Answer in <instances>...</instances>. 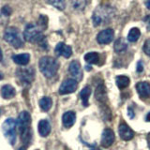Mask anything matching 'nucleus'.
Instances as JSON below:
<instances>
[{
    "mask_svg": "<svg viewBox=\"0 0 150 150\" xmlns=\"http://www.w3.org/2000/svg\"><path fill=\"white\" fill-rule=\"evenodd\" d=\"M69 71L70 75L76 80V81H81L83 79V71H82V68L81 65L78 62L77 60H74L72 62H70L69 67Z\"/></svg>",
    "mask_w": 150,
    "mask_h": 150,
    "instance_id": "nucleus-10",
    "label": "nucleus"
},
{
    "mask_svg": "<svg viewBox=\"0 0 150 150\" xmlns=\"http://www.w3.org/2000/svg\"><path fill=\"white\" fill-rule=\"evenodd\" d=\"M52 103H53V102H52L51 98L43 97L42 98H40V106L42 109V111L48 112L51 109V107H52Z\"/></svg>",
    "mask_w": 150,
    "mask_h": 150,
    "instance_id": "nucleus-26",
    "label": "nucleus"
},
{
    "mask_svg": "<svg viewBox=\"0 0 150 150\" xmlns=\"http://www.w3.org/2000/svg\"><path fill=\"white\" fill-rule=\"evenodd\" d=\"M30 124H31V116L30 114L26 111L22 112L18 116V120H17V125L19 130H23L27 128H30Z\"/></svg>",
    "mask_w": 150,
    "mask_h": 150,
    "instance_id": "nucleus-9",
    "label": "nucleus"
},
{
    "mask_svg": "<svg viewBox=\"0 0 150 150\" xmlns=\"http://www.w3.org/2000/svg\"><path fill=\"white\" fill-rule=\"evenodd\" d=\"M84 60L89 64H98L100 61V54L96 53V52L87 53L84 55Z\"/></svg>",
    "mask_w": 150,
    "mask_h": 150,
    "instance_id": "nucleus-24",
    "label": "nucleus"
},
{
    "mask_svg": "<svg viewBox=\"0 0 150 150\" xmlns=\"http://www.w3.org/2000/svg\"><path fill=\"white\" fill-rule=\"evenodd\" d=\"M21 134V139H22V143L25 145H28L31 143V139H32V130L30 128H27L23 130L20 131Z\"/></svg>",
    "mask_w": 150,
    "mask_h": 150,
    "instance_id": "nucleus-20",
    "label": "nucleus"
},
{
    "mask_svg": "<svg viewBox=\"0 0 150 150\" xmlns=\"http://www.w3.org/2000/svg\"><path fill=\"white\" fill-rule=\"evenodd\" d=\"M91 95V88L89 86H86L84 88H83V90L80 93V97H81L82 100V103L83 106L87 107L88 106V98Z\"/></svg>",
    "mask_w": 150,
    "mask_h": 150,
    "instance_id": "nucleus-23",
    "label": "nucleus"
},
{
    "mask_svg": "<svg viewBox=\"0 0 150 150\" xmlns=\"http://www.w3.org/2000/svg\"><path fill=\"white\" fill-rule=\"evenodd\" d=\"M75 120H76V115H75L74 112H66L62 116V121H63V125L65 128H71L74 125Z\"/></svg>",
    "mask_w": 150,
    "mask_h": 150,
    "instance_id": "nucleus-15",
    "label": "nucleus"
},
{
    "mask_svg": "<svg viewBox=\"0 0 150 150\" xmlns=\"http://www.w3.org/2000/svg\"><path fill=\"white\" fill-rule=\"evenodd\" d=\"M11 58L14 63H16L20 66H25L28 64V62H29V60H30V54L26 53L13 54Z\"/></svg>",
    "mask_w": 150,
    "mask_h": 150,
    "instance_id": "nucleus-16",
    "label": "nucleus"
},
{
    "mask_svg": "<svg viewBox=\"0 0 150 150\" xmlns=\"http://www.w3.org/2000/svg\"><path fill=\"white\" fill-rule=\"evenodd\" d=\"M115 14V8L109 5H100L93 12L92 21L95 26L101 25V23H109Z\"/></svg>",
    "mask_w": 150,
    "mask_h": 150,
    "instance_id": "nucleus-2",
    "label": "nucleus"
},
{
    "mask_svg": "<svg viewBox=\"0 0 150 150\" xmlns=\"http://www.w3.org/2000/svg\"><path fill=\"white\" fill-rule=\"evenodd\" d=\"M145 6L148 9H150V0H145Z\"/></svg>",
    "mask_w": 150,
    "mask_h": 150,
    "instance_id": "nucleus-35",
    "label": "nucleus"
},
{
    "mask_svg": "<svg viewBox=\"0 0 150 150\" xmlns=\"http://www.w3.org/2000/svg\"><path fill=\"white\" fill-rule=\"evenodd\" d=\"M45 1L48 4L52 5L53 7L59 9V11H64L66 8L65 0H45Z\"/></svg>",
    "mask_w": 150,
    "mask_h": 150,
    "instance_id": "nucleus-28",
    "label": "nucleus"
},
{
    "mask_svg": "<svg viewBox=\"0 0 150 150\" xmlns=\"http://www.w3.org/2000/svg\"><path fill=\"white\" fill-rule=\"evenodd\" d=\"M146 140H147V144H148V147L150 149V133L147 134V137H146Z\"/></svg>",
    "mask_w": 150,
    "mask_h": 150,
    "instance_id": "nucleus-36",
    "label": "nucleus"
},
{
    "mask_svg": "<svg viewBox=\"0 0 150 150\" xmlns=\"http://www.w3.org/2000/svg\"><path fill=\"white\" fill-rule=\"evenodd\" d=\"M40 28L34 25V23H29L27 25L25 31H23V39L26 41L31 42V43H38L43 49H48V44H47L46 38L44 37L43 33Z\"/></svg>",
    "mask_w": 150,
    "mask_h": 150,
    "instance_id": "nucleus-1",
    "label": "nucleus"
},
{
    "mask_svg": "<svg viewBox=\"0 0 150 150\" xmlns=\"http://www.w3.org/2000/svg\"><path fill=\"white\" fill-rule=\"evenodd\" d=\"M12 11L11 7L8 6H4L1 9V13H2V16H6V17H8L9 15L11 14Z\"/></svg>",
    "mask_w": 150,
    "mask_h": 150,
    "instance_id": "nucleus-30",
    "label": "nucleus"
},
{
    "mask_svg": "<svg viewBox=\"0 0 150 150\" xmlns=\"http://www.w3.org/2000/svg\"><path fill=\"white\" fill-rule=\"evenodd\" d=\"M54 52L58 56H63L65 58H69L72 54L71 47L65 44L64 42H59V43L56 45Z\"/></svg>",
    "mask_w": 150,
    "mask_h": 150,
    "instance_id": "nucleus-12",
    "label": "nucleus"
},
{
    "mask_svg": "<svg viewBox=\"0 0 150 150\" xmlns=\"http://www.w3.org/2000/svg\"><path fill=\"white\" fill-rule=\"evenodd\" d=\"M136 90L141 98H148L150 96V83L147 82H140L136 84Z\"/></svg>",
    "mask_w": 150,
    "mask_h": 150,
    "instance_id": "nucleus-14",
    "label": "nucleus"
},
{
    "mask_svg": "<svg viewBox=\"0 0 150 150\" xmlns=\"http://www.w3.org/2000/svg\"><path fill=\"white\" fill-rule=\"evenodd\" d=\"M115 142V133L111 129H105L101 135V145L103 147H109Z\"/></svg>",
    "mask_w": 150,
    "mask_h": 150,
    "instance_id": "nucleus-13",
    "label": "nucleus"
},
{
    "mask_svg": "<svg viewBox=\"0 0 150 150\" xmlns=\"http://www.w3.org/2000/svg\"><path fill=\"white\" fill-rule=\"evenodd\" d=\"M114 49L115 53H123L127 49H128V42L124 39V38H119L115 41L114 44Z\"/></svg>",
    "mask_w": 150,
    "mask_h": 150,
    "instance_id": "nucleus-19",
    "label": "nucleus"
},
{
    "mask_svg": "<svg viewBox=\"0 0 150 150\" xmlns=\"http://www.w3.org/2000/svg\"><path fill=\"white\" fill-rule=\"evenodd\" d=\"M40 70L46 78H52L57 73L59 63L52 56H43L40 60Z\"/></svg>",
    "mask_w": 150,
    "mask_h": 150,
    "instance_id": "nucleus-3",
    "label": "nucleus"
},
{
    "mask_svg": "<svg viewBox=\"0 0 150 150\" xmlns=\"http://www.w3.org/2000/svg\"><path fill=\"white\" fill-rule=\"evenodd\" d=\"M16 75L22 83L29 84L33 82V80L35 78V70L32 68L18 69L16 71Z\"/></svg>",
    "mask_w": 150,
    "mask_h": 150,
    "instance_id": "nucleus-6",
    "label": "nucleus"
},
{
    "mask_svg": "<svg viewBox=\"0 0 150 150\" xmlns=\"http://www.w3.org/2000/svg\"><path fill=\"white\" fill-rule=\"evenodd\" d=\"M38 128H39V132L42 137H46L51 132V125L47 120H40Z\"/></svg>",
    "mask_w": 150,
    "mask_h": 150,
    "instance_id": "nucleus-18",
    "label": "nucleus"
},
{
    "mask_svg": "<svg viewBox=\"0 0 150 150\" xmlns=\"http://www.w3.org/2000/svg\"><path fill=\"white\" fill-rule=\"evenodd\" d=\"M17 150H26V148L25 146H22V147H20V148L17 149Z\"/></svg>",
    "mask_w": 150,
    "mask_h": 150,
    "instance_id": "nucleus-38",
    "label": "nucleus"
},
{
    "mask_svg": "<svg viewBox=\"0 0 150 150\" xmlns=\"http://www.w3.org/2000/svg\"><path fill=\"white\" fill-rule=\"evenodd\" d=\"M95 97L98 101L105 102V100H106V89H105L103 84H100V86H98L96 88Z\"/></svg>",
    "mask_w": 150,
    "mask_h": 150,
    "instance_id": "nucleus-22",
    "label": "nucleus"
},
{
    "mask_svg": "<svg viewBox=\"0 0 150 150\" xmlns=\"http://www.w3.org/2000/svg\"><path fill=\"white\" fill-rule=\"evenodd\" d=\"M16 91L14 89L13 86H11V84H5L1 88V95L6 100H9V98H12L15 96Z\"/></svg>",
    "mask_w": 150,
    "mask_h": 150,
    "instance_id": "nucleus-17",
    "label": "nucleus"
},
{
    "mask_svg": "<svg viewBox=\"0 0 150 150\" xmlns=\"http://www.w3.org/2000/svg\"><path fill=\"white\" fill-rule=\"evenodd\" d=\"M144 23L145 25H146V29L150 32V15H147L144 18Z\"/></svg>",
    "mask_w": 150,
    "mask_h": 150,
    "instance_id": "nucleus-32",
    "label": "nucleus"
},
{
    "mask_svg": "<svg viewBox=\"0 0 150 150\" xmlns=\"http://www.w3.org/2000/svg\"><path fill=\"white\" fill-rule=\"evenodd\" d=\"M38 26H39L41 30H45L48 27V17L46 15H40L38 20Z\"/></svg>",
    "mask_w": 150,
    "mask_h": 150,
    "instance_id": "nucleus-29",
    "label": "nucleus"
},
{
    "mask_svg": "<svg viewBox=\"0 0 150 150\" xmlns=\"http://www.w3.org/2000/svg\"><path fill=\"white\" fill-rule=\"evenodd\" d=\"M4 40L8 44H11L16 49L22 48L23 46V40L21 35V32L16 27L13 26L7 27L4 32Z\"/></svg>",
    "mask_w": 150,
    "mask_h": 150,
    "instance_id": "nucleus-4",
    "label": "nucleus"
},
{
    "mask_svg": "<svg viewBox=\"0 0 150 150\" xmlns=\"http://www.w3.org/2000/svg\"><path fill=\"white\" fill-rule=\"evenodd\" d=\"M118 132H119V136L121 137V139H123L124 141L131 140L134 137L133 130L131 129L126 123H124V122H122V123L119 124Z\"/></svg>",
    "mask_w": 150,
    "mask_h": 150,
    "instance_id": "nucleus-11",
    "label": "nucleus"
},
{
    "mask_svg": "<svg viewBox=\"0 0 150 150\" xmlns=\"http://www.w3.org/2000/svg\"><path fill=\"white\" fill-rule=\"evenodd\" d=\"M140 36H141V32H140L139 28L133 27L129 30V34H128V40L129 42H135L138 40Z\"/></svg>",
    "mask_w": 150,
    "mask_h": 150,
    "instance_id": "nucleus-25",
    "label": "nucleus"
},
{
    "mask_svg": "<svg viewBox=\"0 0 150 150\" xmlns=\"http://www.w3.org/2000/svg\"><path fill=\"white\" fill-rule=\"evenodd\" d=\"M144 70V66H143V63H142V61H139V62L137 63V71L140 73V72H142Z\"/></svg>",
    "mask_w": 150,
    "mask_h": 150,
    "instance_id": "nucleus-33",
    "label": "nucleus"
},
{
    "mask_svg": "<svg viewBox=\"0 0 150 150\" xmlns=\"http://www.w3.org/2000/svg\"><path fill=\"white\" fill-rule=\"evenodd\" d=\"M70 4L75 11H83L86 6V0H70Z\"/></svg>",
    "mask_w": 150,
    "mask_h": 150,
    "instance_id": "nucleus-27",
    "label": "nucleus"
},
{
    "mask_svg": "<svg viewBox=\"0 0 150 150\" xmlns=\"http://www.w3.org/2000/svg\"><path fill=\"white\" fill-rule=\"evenodd\" d=\"M116 86H118L119 89H124L126 87L129 86V84L130 83V80L128 76H125V75H119V76L116 77Z\"/></svg>",
    "mask_w": 150,
    "mask_h": 150,
    "instance_id": "nucleus-21",
    "label": "nucleus"
},
{
    "mask_svg": "<svg viewBox=\"0 0 150 150\" xmlns=\"http://www.w3.org/2000/svg\"><path fill=\"white\" fill-rule=\"evenodd\" d=\"M115 37V32L111 28H107L100 31L97 36V41L100 44H109L112 41Z\"/></svg>",
    "mask_w": 150,
    "mask_h": 150,
    "instance_id": "nucleus-8",
    "label": "nucleus"
},
{
    "mask_svg": "<svg viewBox=\"0 0 150 150\" xmlns=\"http://www.w3.org/2000/svg\"><path fill=\"white\" fill-rule=\"evenodd\" d=\"M98 150H100V149H98Z\"/></svg>",
    "mask_w": 150,
    "mask_h": 150,
    "instance_id": "nucleus-40",
    "label": "nucleus"
},
{
    "mask_svg": "<svg viewBox=\"0 0 150 150\" xmlns=\"http://www.w3.org/2000/svg\"><path fill=\"white\" fill-rule=\"evenodd\" d=\"M78 87V81L75 79H67L61 83L59 87L60 95H66V94L73 93Z\"/></svg>",
    "mask_w": 150,
    "mask_h": 150,
    "instance_id": "nucleus-7",
    "label": "nucleus"
},
{
    "mask_svg": "<svg viewBox=\"0 0 150 150\" xmlns=\"http://www.w3.org/2000/svg\"><path fill=\"white\" fill-rule=\"evenodd\" d=\"M128 115L130 117V118H133L134 117V112H133V110L131 109V108H129L128 109Z\"/></svg>",
    "mask_w": 150,
    "mask_h": 150,
    "instance_id": "nucleus-34",
    "label": "nucleus"
},
{
    "mask_svg": "<svg viewBox=\"0 0 150 150\" xmlns=\"http://www.w3.org/2000/svg\"><path fill=\"white\" fill-rule=\"evenodd\" d=\"M143 49H144V54H147L148 56H150V39H148V40H145L144 44V47H143Z\"/></svg>",
    "mask_w": 150,
    "mask_h": 150,
    "instance_id": "nucleus-31",
    "label": "nucleus"
},
{
    "mask_svg": "<svg viewBox=\"0 0 150 150\" xmlns=\"http://www.w3.org/2000/svg\"><path fill=\"white\" fill-rule=\"evenodd\" d=\"M86 69H87V70H90V69H91V67H88V66H86Z\"/></svg>",
    "mask_w": 150,
    "mask_h": 150,
    "instance_id": "nucleus-39",
    "label": "nucleus"
},
{
    "mask_svg": "<svg viewBox=\"0 0 150 150\" xmlns=\"http://www.w3.org/2000/svg\"><path fill=\"white\" fill-rule=\"evenodd\" d=\"M3 132L11 144L16 142V123L12 118H8L3 123Z\"/></svg>",
    "mask_w": 150,
    "mask_h": 150,
    "instance_id": "nucleus-5",
    "label": "nucleus"
},
{
    "mask_svg": "<svg viewBox=\"0 0 150 150\" xmlns=\"http://www.w3.org/2000/svg\"><path fill=\"white\" fill-rule=\"evenodd\" d=\"M146 121H147V122H150V112L146 115Z\"/></svg>",
    "mask_w": 150,
    "mask_h": 150,
    "instance_id": "nucleus-37",
    "label": "nucleus"
}]
</instances>
